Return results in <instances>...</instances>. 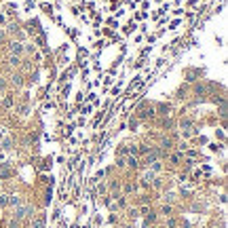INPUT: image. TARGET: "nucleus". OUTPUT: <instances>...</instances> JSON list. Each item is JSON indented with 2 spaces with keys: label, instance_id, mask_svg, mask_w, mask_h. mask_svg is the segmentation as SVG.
<instances>
[{
  "label": "nucleus",
  "instance_id": "nucleus-1",
  "mask_svg": "<svg viewBox=\"0 0 228 228\" xmlns=\"http://www.w3.org/2000/svg\"><path fill=\"white\" fill-rule=\"evenodd\" d=\"M23 216H28V207H21V209L17 211V218H23Z\"/></svg>",
  "mask_w": 228,
  "mask_h": 228
},
{
  "label": "nucleus",
  "instance_id": "nucleus-2",
  "mask_svg": "<svg viewBox=\"0 0 228 228\" xmlns=\"http://www.w3.org/2000/svg\"><path fill=\"white\" fill-rule=\"evenodd\" d=\"M11 49H13V51H15V53H21V45H19V43H15V45L11 46Z\"/></svg>",
  "mask_w": 228,
  "mask_h": 228
},
{
  "label": "nucleus",
  "instance_id": "nucleus-3",
  "mask_svg": "<svg viewBox=\"0 0 228 228\" xmlns=\"http://www.w3.org/2000/svg\"><path fill=\"white\" fill-rule=\"evenodd\" d=\"M43 11H45V13H51V11H53V6H51V4H43Z\"/></svg>",
  "mask_w": 228,
  "mask_h": 228
},
{
  "label": "nucleus",
  "instance_id": "nucleus-4",
  "mask_svg": "<svg viewBox=\"0 0 228 228\" xmlns=\"http://www.w3.org/2000/svg\"><path fill=\"white\" fill-rule=\"evenodd\" d=\"M178 26H180V19H175V21H171V28H169V30H175Z\"/></svg>",
  "mask_w": 228,
  "mask_h": 228
},
{
  "label": "nucleus",
  "instance_id": "nucleus-5",
  "mask_svg": "<svg viewBox=\"0 0 228 228\" xmlns=\"http://www.w3.org/2000/svg\"><path fill=\"white\" fill-rule=\"evenodd\" d=\"M112 95H121V85H118V87H114V89H112Z\"/></svg>",
  "mask_w": 228,
  "mask_h": 228
},
{
  "label": "nucleus",
  "instance_id": "nucleus-6",
  "mask_svg": "<svg viewBox=\"0 0 228 228\" xmlns=\"http://www.w3.org/2000/svg\"><path fill=\"white\" fill-rule=\"evenodd\" d=\"M127 163H129V165H131V167H135V165H137V161H135V158H133V156H131V158H129V161H127Z\"/></svg>",
  "mask_w": 228,
  "mask_h": 228
},
{
  "label": "nucleus",
  "instance_id": "nucleus-7",
  "mask_svg": "<svg viewBox=\"0 0 228 228\" xmlns=\"http://www.w3.org/2000/svg\"><path fill=\"white\" fill-rule=\"evenodd\" d=\"M0 137H2V131H0Z\"/></svg>",
  "mask_w": 228,
  "mask_h": 228
}]
</instances>
